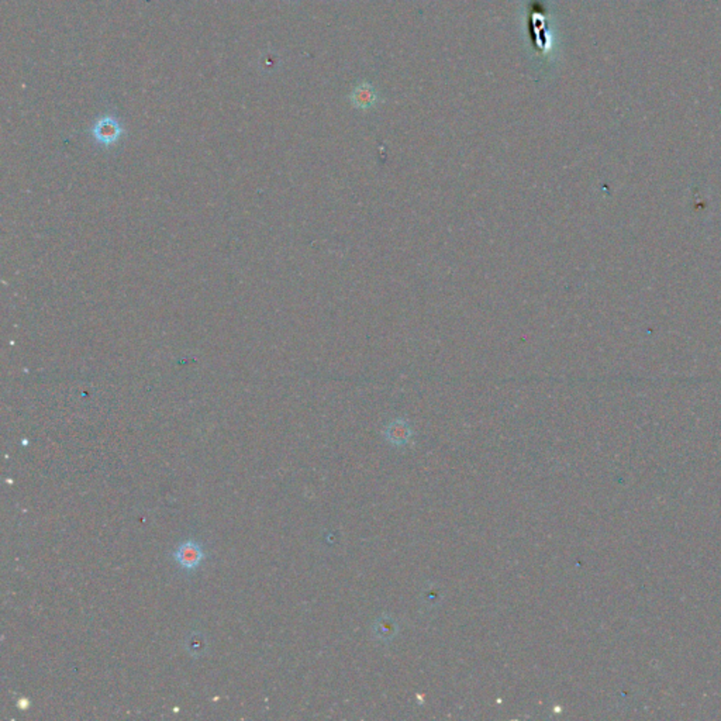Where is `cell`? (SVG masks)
Segmentation results:
<instances>
[{
  "label": "cell",
  "mask_w": 721,
  "mask_h": 721,
  "mask_svg": "<svg viewBox=\"0 0 721 721\" xmlns=\"http://www.w3.org/2000/svg\"><path fill=\"white\" fill-rule=\"evenodd\" d=\"M378 99H379V96H378L375 88L368 82L360 83L358 88L354 89V92L351 95L352 104L356 108H363V110H367V108H371L372 106H375L378 103Z\"/></svg>",
  "instance_id": "cell-4"
},
{
  "label": "cell",
  "mask_w": 721,
  "mask_h": 721,
  "mask_svg": "<svg viewBox=\"0 0 721 721\" xmlns=\"http://www.w3.org/2000/svg\"><path fill=\"white\" fill-rule=\"evenodd\" d=\"M411 434V427L404 419L392 420L385 430L387 441L395 444V446H404V444L410 441Z\"/></svg>",
  "instance_id": "cell-3"
},
{
  "label": "cell",
  "mask_w": 721,
  "mask_h": 721,
  "mask_svg": "<svg viewBox=\"0 0 721 721\" xmlns=\"http://www.w3.org/2000/svg\"><path fill=\"white\" fill-rule=\"evenodd\" d=\"M93 137L104 146L115 144L122 134V127L113 117H103L93 126Z\"/></svg>",
  "instance_id": "cell-2"
},
{
  "label": "cell",
  "mask_w": 721,
  "mask_h": 721,
  "mask_svg": "<svg viewBox=\"0 0 721 721\" xmlns=\"http://www.w3.org/2000/svg\"><path fill=\"white\" fill-rule=\"evenodd\" d=\"M175 557V561L183 568V569H187V571H192L201 565L202 560L205 558L203 556V551L201 548L199 544H196L195 541H186L183 542L178 549L176 552L174 553Z\"/></svg>",
  "instance_id": "cell-1"
}]
</instances>
